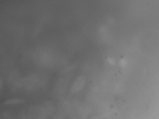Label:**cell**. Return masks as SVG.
I'll list each match as a JSON object with an SVG mask.
<instances>
[{"mask_svg":"<svg viewBox=\"0 0 159 119\" xmlns=\"http://www.w3.org/2000/svg\"><path fill=\"white\" fill-rule=\"evenodd\" d=\"M25 99L20 98H13L7 99L2 103L4 105H14L20 104L25 101Z\"/></svg>","mask_w":159,"mask_h":119,"instance_id":"obj_1","label":"cell"},{"mask_svg":"<svg viewBox=\"0 0 159 119\" xmlns=\"http://www.w3.org/2000/svg\"><path fill=\"white\" fill-rule=\"evenodd\" d=\"M2 85V80H0V90L1 88Z\"/></svg>","mask_w":159,"mask_h":119,"instance_id":"obj_2","label":"cell"}]
</instances>
